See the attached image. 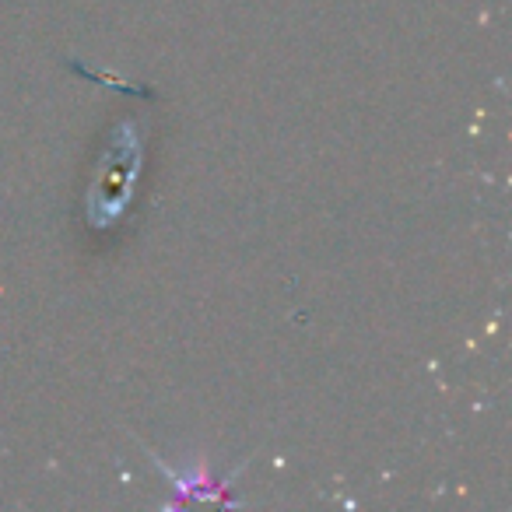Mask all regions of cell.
<instances>
[{"mask_svg": "<svg viewBox=\"0 0 512 512\" xmlns=\"http://www.w3.org/2000/svg\"><path fill=\"white\" fill-rule=\"evenodd\" d=\"M155 463L162 467V474L169 477L172 491H179V502H190V498H218V502H235L232 495H228V481H211V474H207L204 463H193V474H183V470H172L165 460Z\"/></svg>", "mask_w": 512, "mask_h": 512, "instance_id": "7a4b0ae2", "label": "cell"}, {"mask_svg": "<svg viewBox=\"0 0 512 512\" xmlns=\"http://www.w3.org/2000/svg\"><path fill=\"white\" fill-rule=\"evenodd\" d=\"M137 172H141V137H137L134 123H123L116 130V144L106 151L99 172H95L92 193H88V221L95 228H109L127 211Z\"/></svg>", "mask_w": 512, "mask_h": 512, "instance_id": "6da1fadb", "label": "cell"}]
</instances>
